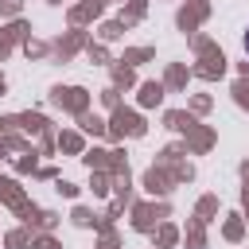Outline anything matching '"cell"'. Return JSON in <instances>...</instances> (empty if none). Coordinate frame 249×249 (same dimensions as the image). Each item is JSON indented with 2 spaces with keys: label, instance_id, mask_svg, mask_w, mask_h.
Returning <instances> with one entry per match:
<instances>
[{
  "label": "cell",
  "instance_id": "cell-1",
  "mask_svg": "<svg viewBox=\"0 0 249 249\" xmlns=\"http://www.w3.org/2000/svg\"><path fill=\"white\" fill-rule=\"evenodd\" d=\"M245 51H249V27H245Z\"/></svg>",
  "mask_w": 249,
  "mask_h": 249
}]
</instances>
